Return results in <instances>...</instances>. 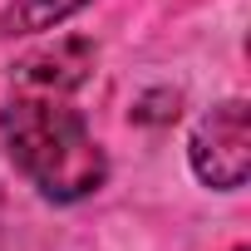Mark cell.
<instances>
[{"instance_id":"cell-2","label":"cell","mask_w":251,"mask_h":251,"mask_svg":"<svg viewBox=\"0 0 251 251\" xmlns=\"http://www.w3.org/2000/svg\"><path fill=\"white\" fill-rule=\"evenodd\" d=\"M192 173L217 187V192H236L251 173V113L241 99L212 108L197 133H192Z\"/></svg>"},{"instance_id":"cell-4","label":"cell","mask_w":251,"mask_h":251,"mask_svg":"<svg viewBox=\"0 0 251 251\" xmlns=\"http://www.w3.org/2000/svg\"><path fill=\"white\" fill-rule=\"evenodd\" d=\"M89 0H15V5L0 15V35H35L50 30L59 20H69L74 10H84Z\"/></svg>"},{"instance_id":"cell-1","label":"cell","mask_w":251,"mask_h":251,"mask_svg":"<svg viewBox=\"0 0 251 251\" xmlns=\"http://www.w3.org/2000/svg\"><path fill=\"white\" fill-rule=\"evenodd\" d=\"M0 143L50 202H79L108 177L103 148L84 128V118L45 94H20L0 108Z\"/></svg>"},{"instance_id":"cell-3","label":"cell","mask_w":251,"mask_h":251,"mask_svg":"<svg viewBox=\"0 0 251 251\" xmlns=\"http://www.w3.org/2000/svg\"><path fill=\"white\" fill-rule=\"evenodd\" d=\"M89 45L84 40H64V45H54V50H40V54H30V59H20V69H15V79H20V94H45V99H64L79 79H84V69H89Z\"/></svg>"}]
</instances>
